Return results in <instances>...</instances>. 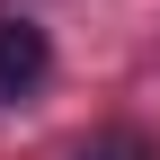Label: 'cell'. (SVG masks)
Returning <instances> with one entry per match:
<instances>
[{
	"label": "cell",
	"mask_w": 160,
	"mask_h": 160,
	"mask_svg": "<svg viewBox=\"0 0 160 160\" xmlns=\"http://www.w3.org/2000/svg\"><path fill=\"white\" fill-rule=\"evenodd\" d=\"M45 71H53V45H45V27L9 18V27H0V107L36 98V89H45Z\"/></svg>",
	"instance_id": "obj_1"
},
{
	"label": "cell",
	"mask_w": 160,
	"mask_h": 160,
	"mask_svg": "<svg viewBox=\"0 0 160 160\" xmlns=\"http://www.w3.org/2000/svg\"><path fill=\"white\" fill-rule=\"evenodd\" d=\"M80 160H160V142L133 133V125H116V133H98V142H80Z\"/></svg>",
	"instance_id": "obj_2"
}]
</instances>
